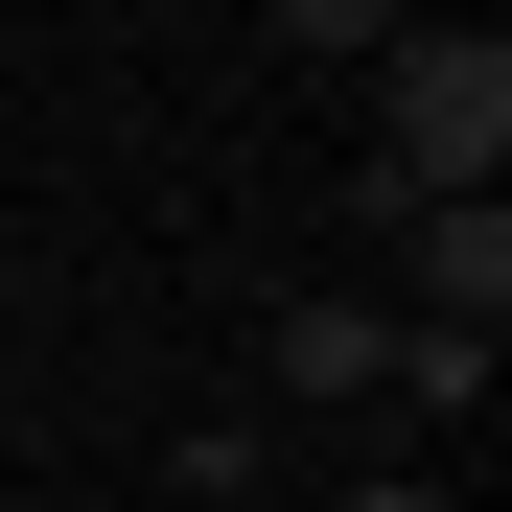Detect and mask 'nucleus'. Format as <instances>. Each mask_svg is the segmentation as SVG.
<instances>
[{"label":"nucleus","instance_id":"7ed1b4c3","mask_svg":"<svg viewBox=\"0 0 512 512\" xmlns=\"http://www.w3.org/2000/svg\"><path fill=\"white\" fill-rule=\"evenodd\" d=\"M373 373H396L373 303H280V396H373Z\"/></svg>","mask_w":512,"mask_h":512},{"label":"nucleus","instance_id":"f03ea898","mask_svg":"<svg viewBox=\"0 0 512 512\" xmlns=\"http://www.w3.org/2000/svg\"><path fill=\"white\" fill-rule=\"evenodd\" d=\"M419 233V350H489L512 326V210H396Z\"/></svg>","mask_w":512,"mask_h":512},{"label":"nucleus","instance_id":"20e7f679","mask_svg":"<svg viewBox=\"0 0 512 512\" xmlns=\"http://www.w3.org/2000/svg\"><path fill=\"white\" fill-rule=\"evenodd\" d=\"M350 512H443V489H419V466H373V489H350Z\"/></svg>","mask_w":512,"mask_h":512},{"label":"nucleus","instance_id":"f257e3e1","mask_svg":"<svg viewBox=\"0 0 512 512\" xmlns=\"http://www.w3.org/2000/svg\"><path fill=\"white\" fill-rule=\"evenodd\" d=\"M373 70H396L373 210H489V163H512V47H489V24H419V47H373Z\"/></svg>","mask_w":512,"mask_h":512}]
</instances>
